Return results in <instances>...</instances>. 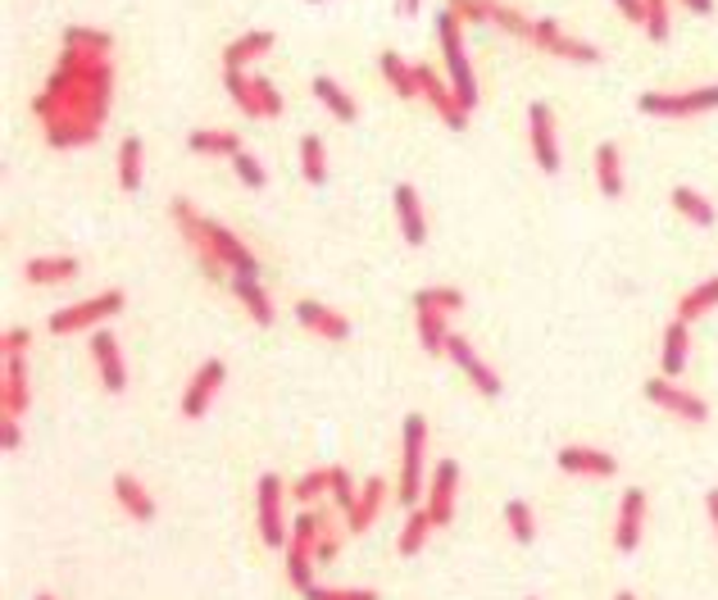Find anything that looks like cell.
I'll use <instances>...</instances> for the list:
<instances>
[{"label": "cell", "mask_w": 718, "mask_h": 600, "mask_svg": "<svg viewBox=\"0 0 718 600\" xmlns=\"http://www.w3.org/2000/svg\"><path fill=\"white\" fill-rule=\"evenodd\" d=\"M109 101H114L109 55H86V50L65 46L46 86L33 96V114L42 124L46 146L78 150V146L101 141L105 118H109Z\"/></svg>", "instance_id": "obj_1"}, {"label": "cell", "mask_w": 718, "mask_h": 600, "mask_svg": "<svg viewBox=\"0 0 718 600\" xmlns=\"http://www.w3.org/2000/svg\"><path fill=\"white\" fill-rule=\"evenodd\" d=\"M169 215H173L177 232H183L187 242H192V251L219 255V259L228 264V274H251V278H259V259H255V251H251L232 228H223L219 219H205L187 196H173V200H169Z\"/></svg>", "instance_id": "obj_2"}, {"label": "cell", "mask_w": 718, "mask_h": 600, "mask_svg": "<svg viewBox=\"0 0 718 600\" xmlns=\"http://www.w3.org/2000/svg\"><path fill=\"white\" fill-rule=\"evenodd\" d=\"M464 19L455 10H441L437 14V42H441V55H445V73H451V86H455V101L473 114L477 109V78H473V65H468V50H464Z\"/></svg>", "instance_id": "obj_3"}, {"label": "cell", "mask_w": 718, "mask_h": 600, "mask_svg": "<svg viewBox=\"0 0 718 600\" xmlns=\"http://www.w3.org/2000/svg\"><path fill=\"white\" fill-rule=\"evenodd\" d=\"M124 291L118 287H105V291H96V296H86V300H73V305H65V310H55L50 314V333L55 337H73V333H96V327L105 323V319H114L118 310H124Z\"/></svg>", "instance_id": "obj_4"}, {"label": "cell", "mask_w": 718, "mask_h": 600, "mask_svg": "<svg viewBox=\"0 0 718 600\" xmlns=\"http://www.w3.org/2000/svg\"><path fill=\"white\" fill-rule=\"evenodd\" d=\"M424 460H428V418L424 414H405V428H401V505H418L424 496Z\"/></svg>", "instance_id": "obj_5"}, {"label": "cell", "mask_w": 718, "mask_h": 600, "mask_svg": "<svg viewBox=\"0 0 718 600\" xmlns=\"http://www.w3.org/2000/svg\"><path fill=\"white\" fill-rule=\"evenodd\" d=\"M287 487H282V477L278 473H259V483H255V523H259V542L268 551H287L291 542V528H287Z\"/></svg>", "instance_id": "obj_6"}, {"label": "cell", "mask_w": 718, "mask_h": 600, "mask_svg": "<svg viewBox=\"0 0 718 600\" xmlns=\"http://www.w3.org/2000/svg\"><path fill=\"white\" fill-rule=\"evenodd\" d=\"M637 109L650 118H700V114L718 109V82L686 86V92H641Z\"/></svg>", "instance_id": "obj_7"}, {"label": "cell", "mask_w": 718, "mask_h": 600, "mask_svg": "<svg viewBox=\"0 0 718 600\" xmlns=\"http://www.w3.org/2000/svg\"><path fill=\"white\" fill-rule=\"evenodd\" d=\"M528 42H532L536 50L555 55V59H568V65H601V46H591V42H582V37H568L555 19H532Z\"/></svg>", "instance_id": "obj_8"}, {"label": "cell", "mask_w": 718, "mask_h": 600, "mask_svg": "<svg viewBox=\"0 0 718 600\" xmlns=\"http://www.w3.org/2000/svg\"><path fill=\"white\" fill-rule=\"evenodd\" d=\"M641 396L650 401V405H660L664 414H673V418H682V424H709V405L696 396V392H686V386H678V378H650L646 386H641Z\"/></svg>", "instance_id": "obj_9"}, {"label": "cell", "mask_w": 718, "mask_h": 600, "mask_svg": "<svg viewBox=\"0 0 718 600\" xmlns=\"http://www.w3.org/2000/svg\"><path fill=\"white\" fill-rule=\"evenodd\" d=\"M414 78H418V96H424V101L441 114V124L451 128V132H464V128H468V109L455 101L451 78H441L432 65H414Z\"/></svg>", "instance_id": "obj_10"}, {"label": "cell", "mask_w": 718, "mask_h": 600, "mask_svg": "<svg viewBox=\"0 0 718 600\" xmlns=\"http://www.w3.org/2000/svg\"><path fill=\"white\" fill-rule=\"evenodd\" d=\"M528 146H532V160L542 173H559V128H555V114L546 101H532L528 105Z\"/></svg>", "instance_id": "obj_11"}, {"label": "cell", "mask_w": 718, "mask_h": 600, "mask_svg": "<svg viewBox=\"0 0 718 600\" xmlns=\"http://www.w3.org/2000/svg\"><path fill=\"white\" fill-rule=\"evenodd\" d=\"M445 359H451V365L477 386V396H500L505 392V382H500V373L487 365V359L483 355H477L473 350V342L468 337H460V333H451V337H445Z\"/></svg>", "instance_id": "obj_12"}, {"label": "cell", "mask_w": 718, "mask_h": 600, "mask_svg": "<svg viewBox=\"0 0 718 600\" xmlns=\"http://www.w3.org/2000/svg\"><path fill=\"white\" fill-rule=\"evenodd\" d=\"M424 505H428V515H432L437 528L455 523V509H460V464H455V460H437V464H432Z\"/></svg>", "instance_id": "obj_13"}, {"label": "cell", "mask_w": 718, "mask_h": 600, "mask_svg": "<svg viewBox=\"0 0 718 600\" xmlns=\"http://www.w3.org/2000/svg\"><path fill=\"white\" fill-rule=\"evenodd\" d=\"M223 382H228V365L215 355V359H205V365L192 373V382H187V392H183V418H205V409L215 405V396L223 392Z\"/></svg>", "instance_id": "obj_14"}, {"label": "cell", "mask_w": 718, "mask_h": 600, "mask_svg": "<svg viewBox=\"0 0 718 600\" xmlns=\"http://www.w3.org/2000/svg\"><path fill=\"white\" fill-rule=\"evenodd\" d=\"M92 365L101 373V386L109 396L128 392V359H124V346H118L114 333H105V327H96L92 333Z\"/></svg>", "instance_id": "obj_15"}, {"label": "cell", "mask_w": 718, "mask_h": 600, "mask_svg": "<svg viewBox=\"0 0 718 600\" xmlns=\"http://www.w3.org/2000/svg\"><path fill=\"white\" fill-rule=\"evenodd\" d=\"M445 10H455L460 19L496 23V27H505V33H514V37H528L532 33V19L519 14L514 5H505V0H445Z\"/></svg>", "instance_id": "obj_16"}, {"label": "cell", "mask_w": 718, "mask_h": 600, "mask_svg": "<svg viewBox=\"0 0 718 600\" xmlns=\"http://www.w3.org/2000/svg\"><path fill=\"white\" fill-rule=\"evenodd\" d=\"M641 532H646V492L627 487L618 500V519H614V546L623 555H633L641 546Z\"/></svg>", "instance_id": "obj_17"}, {"label": "cell", "mask_w": 718, "mask_h": 600, "mask_svg": "<svg viewBox=\"0 0 718 600\" xmlns=\"http://www.w3.org/2000/svg\"><path fill=\"white\" fill-rule=\"evenodd\" d=\"M27 405H33L27 365H23V355H5V365H0V409H5V418H23Z\"/></svg>", "instance_id": "obj_18"}, {"label": "cell", "mask_w": 718, "mask_h": 600, "mask_svg": "<svg viewBox=\"0 0 718 600\" xmlns=\"http://www.w3.org/2000/svg\"><path fill=\"white\" fill-rule=\"evenodd\" d=\"M296 323L310 327V333L323 337V342H346L350 337V319L333 305H323V300H296Z\"/></svg>", "instance_id": "obj_19"}, {"label": "cell", "mask_w": 718, "mask_h": 600, "mask_svg": "<svg viewBox=\"0 0 718 600\" xmlns=\"http://www.w3.org/2000/svg\"><path fill=\"white\" fill-rule=\"evenodd\" d=\"M555 464L574 477H614L618 473V460L601 446H559Z\"/></svg>", "instance_id": "obj_20"}, {"label": "cell", "mask_w": 718, "mask_h": 600, "mask_svg": "<svg viewBox=\"0 0 718 600\" xmlns=\"http://www.w3.org/2000/svg\"><path fill=\"white\" fill-rule=\"evenodd\" d=\"M82 274V264L73 255H37L23 264V282L27 287H59V282H73Z\"/></svg>", "instance_id": "obj_21"}, {"label": "cell", "mask_w": 718, "mask_h": 600, "mask_svg": "<svg viewBox=\"0 0 718 600\" xmlns=\"http://www.w3.org/2000/svg\"><path fill=\"white\" fill-rule=\"evenodd\" d=\"M228 287H232V296L242 300V310H246L259 327H274L278 310H274V296L264 291V282H259V278H251V274H232V278H228Z\"/></svg>", "instance_id": "obj_22"}, {"label": "cell", "mask_w": 718, "mask_h": 600, "mask_svg": "<svg viewBox=\"0 0 718 600\" xmlns=\"http://www.w3.org/2000/svg\"><path fill=\"white\" fill-rule=\"evenodd\" d=\"M396 219H401V236L409 246H424L428 242V219H424V200H418L414 183L396 187Z\"/></svg>", "instance_id": "obj_23"}, {"label": "cell", "mask_w": 718, "mask_h": 600, "mask_svg": "<svg viewBox=\"0 0 718 600\" xmlns=\"http://www.w3.org/2000/svg\"><path fill=\"white\" fill-rule=\"evenodd\" d=\"M114 500H118V509H124L128 519H137V523H151V519H155V496L146 492V483H137L132 473H114Z\"/></svg>", "instance_id": "obj_24"}, {"label": "cell", "mask_w": 718, "mask_h": 600, "mask_svg": "<svg viewBox=\"0 0 718 600\" xmlns=\"http://www.w3.org/2000/svg\"><path fill=\"white\" fill-rule=\"evenodd\" d=\"M382 500H386V483H382V477H364V487H359V500H355V509L346 515V528H350L355 536L369 532L373 519L382 515Z\"/></svg>", "instance_id": "obj_25"}, {"label": "cell", "mask_w": 718, "mask_h": 600, "mask_svg": "<svg viewBox=\"0 0 718 600\" xmlns=\"http://www.w3.org/2000/svg\"><path fill=\"white\" fill-rule=\"evenodd\" d=\"M686 327L692 323H682V319H673L664 327V342H660V373L664 378H678L686 369V355H692V333H686Z\"/></svg>", "instance_id": "obj_26"}, {"label": "cell", "mask_w": 718, "mask_h": 600, "mask_svg": "<svg viewBox=\"0 0 718 600\" xmlns=\"http://www.w3.org/2000/svg\"><path fill=\"white\" fill-rule=\"evenodd\" d=\"M595 187H601L605 192V200H618L623 196V183H627V177H623V155H618V146L614 141H601V146H595Z\"/></svg>", "instance_id": "obj_27"}, {"label": "cell", "mask_w": 718, "mask_h": 600, "mask_svg": "<svg viewBox=\"0 0 718 600\" xmlns=\"http://www.w3.org/2000/svg\"><path fill=\"white\" fill-rule=\"evenodd\" d=\"M310 92H314V101H319V105H327V114L341 118V124H355V118H359V105L350 101V92H346V86H341L337 78L319 73V78L310 82Z\"/></svg>", "instance_id": "obj_28"}, {"label": "cell", "mask_w": 718, "mask_h": 600, "mask_svg": "<svg viewBox=\"0 0 718 600\" xmlns=\"http://www.w3.org/2000/svg\"><path fill=\"white\" fill-rule=\"evenodd\" d=\"M437 532V523H432V515H428V505H414L409 515H405V523H401V536H396V551L409 559V555H424V546H428V536Z\"/></svg>", "instance_id": "obj_29"}, {"label": "cell", "mask_w": 718, "mask_h": 600, "mask_svg": "<svg viewBox=\"0 0 718 600\" xmlns=\"http://www.w3.org/2000/svg\"><path fill=\"white\" fill-rule=\"evenodd\" d=\"M274 33H264V27H255V33H242L232 46H223V69H246L251 59H259V55H268L274 50Z\"/></svg>", "instance_id": "obj_30"}, {"label": "cell", "mask_w": 718, "mask_h": 600, "mask_svg": "<svg viewBox=\"0 0 718 600\" xmlns=\"http://www.w3.org/2000/svg\"><path fill=\"white\" fill-rule=\"evenodd\" d=\"M141 160H146V146H141V137H124L118 141V192H128V196H137L141 192Z\"/></svg>", "instance_id": "obj_31"}, {"label": "cell", "mask_w": 718, "mask_h": 600, "mask_svg": "<svg viewBox=\"0 0 718 600\" xmlns=\"http://www.w3.org/2000/svg\"><path fill=\"white\" fill-rule=\"evenodd\" d=\"M414 327H418V346L428 355H445V337H451V314L441 310H414Z\"/></svg>", "instance_id": "obj_32"}, {"label": "cell", "mask_w": 718, "mask_h": 600, "mask_svg": "<svg viewBox=\"0 0 718 600\" xmlns=\"http://www.w3.org/2000/svg\"><path fill=\"white\" fill-rule=\"evenodd\" d=\"M709 310H718V274L705 278V282H696L692 291H682V296H678V314H673V319L696 323V319H705Z\"/></svg>", "instance_id": "obj_33"}, {"label": "cell", "mask_w": 718, "mask_h": 600, "mask_svg": "<svg viewBox=\"0 0 718 600\" xmlns=\"http://www.w3.org/2000/svg\"><path fill=\"white\" fill-rule=\"evenodd\" d=\"M187 150L192 155H236L242 150V137H236L232 128H196V132H187Z\"/></svg>", "instance_id": "obj_34"}, {"label": "cell", "mask_w": 718, "mask_h": 600, "mask_svg": "<svg viewBox=\"0 0 718 600\" xmlns=\"http://www.w3.org/2000/svg\"><path fill=\"white\" fill-rule=\"evenodd\" d=\"M669 200H673V209L686 219V223H696V228H714V200L705 196V192H696V187H673L669 192Z\"/></svg>", "instance_id": "obj_35"}, {"label": "cell", "mask_w": 718, "mask_h": 600, "mask_svg": "<svg viewBox=\"0 0 718 600\" xmlns=\"http://www.w3.org/2000/svg\"><path fill=\"white\" fill-rule=\"evenodd\" d=\"M378 69H382V78H386V82H392V92H396L401 101H414V96H418V78H414V65H409L405 55H396V50H382Z\"/></svg>", "instance_id": "obj_36"}, {"label": "cell", "mask_w": 718, "mask_h": 600, "mask_svg": "<svg viewBox=\"0 0 718 600\" xmlns=\"http://www.w3.org/2000/svg\"><path fill=\"white\" fill-rule=\"evenodd\" d=\"M314 546H305V542H296V536H291V542H287V582L296 587V591H310L314 587Z\"/></svg>", "instance_id": "obj_37"}, {"label": "cell", "mask_w": 718, "mask_h": 600, "mask_svg": "<svg viewBox=\"0 0 718 600\" xmlns=\"http://www.w3.org/2000/svg\"><path fill=\"white\" fill-rule=\"evenodd\" d=\"M301 177L310 187H323L327 183V150H323V137L319 132H305L301 137Z\"/></svg>", "instance_id": "obj_38"}, {"label": "cell", "mask_w": 718, "mask_h": 600, "mask_svg": "<svg viewBox=\"0 0 718 600\" xmlns=\"http://www.w3.org/2000/svg\"><path fill=\"white\" fill-rule=\"evenodd\" d=\"M223 86H228V96H232L236 105H242L246 118H264L259 96H255V78H251L246 69H223Z\"/></svg>", "instance_id": "obj_39"}, {"label": "cell", "mask_w": 718, "mask_h": 600, "mask_svg": "<svg viewBox=\"0 0 718 600\" xmlns=\"http://www.w3.org/2000/svg\"><path fill=\"white\" fill-rule=\"evenodd\" d=\"M65 46L86 50V55H109L114 33H105V27H92V23H69L65 27Z\"/></svg>", "instance_id": "obj_40"}, {"label": "cell", "mask_w": 718, "mask_h": 600, "mask_svg": "<svg viewBox=\"0 0 718 600\" xmlns=\"http://www.w3.org/2000/svg\"><path fill=\"white\" fill-rule=\"evenodd\" d=\"M441 310V314H460L468 300H464V291L460 287H418L414 291V310Z\"/></svg>", "instance_id": "obj_41"}, {"label": "cell", "mask_w": 718, "mask_h": 600, "mask_svg": "<svg viewBox=\"0 0 718 600\" xmlns=\"http://www.w3.org/2000/svg\"><path fill=\"white\" fill-rule=\"evenodd\" d=\"M505 528L519 546H532L536 542V519H532V505L528 500H505Z\"/></svg>", "instance_id": "obj_42"}, {"label": "cell", "mask_w": 718, "mask_h": 600, "mask_svg": "<svg viewBox=\"0 0 718 600\" xmlns=\"http://www.w3.org/2000/svg\"><path fill=\"white\" fill-rule=\"evenodd\" d=\"M327 492H333V477H327V464H323V469H310L305 477H296V483H291V496L301 500V505H314V500H319V496H327Z\"/></svg>", "instance_id": "obj_43"}, {"label": "cell", "mask_w": 718, "mask_h": 600, "mask_svg": "<svg viewBox=\"0 0 718 600\" xmlns=\"http://www.w3.org/2000/svg\"><path fill=\"white\" fill-rule=\"evenodd\" d=\"M232 169H236V177H242V187H251V192H264V187H268V169L251 155V150H236V155H232Z\"/></svg>", "instance_id": "obj_44"}, {"label": "cell", "mask_w": 718, "mask_h": 600, "mask_svg": "<svg viewBox=\"0 0 718 600\" xmlns=\"http://www.w3.org/2000/svg\"><path fill=\"white\" fill-rule=\"evenodd\" d=\"M327 477H333V492H327V496H333L337 500V509H341V519L350 515V509H355V500H359V487L350 483V473L341 469V464H327Z\"/></svg>", "instance_id": "obj_45"}, {"label": "cell", "mask_w": 718, "mask_h": 600, "mask_svg": "<svg viewBox=\"0 0 718 600\" xmlns=\"http://www.w3.org/2000/svg\"><path fill=\"white\" fill-rule=\"evenodd\" d=\"M641 33H646L650 42H669V33H673L669 0H646V27H641Z\"/></svg>", "instance_id": "obj_46"}, {"label": "cell", "mask_w": 718, "mask_h": 600, "mask_svg": "<svg viewBox=\"0 0 718 600\" xmlns=\"http://www.w3.org/2000/svg\"><path fill=\"white\" fill-rule=\"evenodd\" d=\"M305 600H378V591L373 587H310L305 591Z\"/></svg>", "instance_id": "obj_47"}, {"label": "cell", "mask_w": 718, "mask_h": 600, "mask_svg": "<svg viewBox=\"0 0 718 600\" xmlns=\"http://www.w3.org/2000/svg\"><path fill=\"white\" fill-rule=\"evenodd\" d=\"M255 96H259V109H264V118H278L282 114V92L274 86V78H255Z\"/></svg>", "instance_id": "obj_48"}, {"label": "cell", "mask_w": 718, "mask_h": 600, "mask_svg": "<svg viewBox=\"0 0 718 600\" xmlns=\"http://www.w3.org/2000/svg\"><path fill=\"white\" fill-rule=\"evenodd\" d=\"M337 555H341V532H337L333 523H327L323 536H319V546H314V559H319V564H333Z\"/></svg>", "instance_id": "obj_49"}, {"label": "cell", "mask_w": 718, "mask_h": 600, "mask_svg": "<svg viewBox=\"0 0 718 600\" xmlns=\"http://www.w3.org/2000/svg\"><path fill=\"white\" fill-rule=\"evenodd\" d=\"M27 346H33V333H27V327H10V333L0 337V350L5 355H27Z\"/></svg>", "instance_id": "obj_50"}, {"label": "cell", "mask_w": 718, "mask_h": 600, "mask_svg": "<svg viewBox=\"0 0 718 600\" xmlns=\"http://www.w3.org/2000/svg\"><path fill=\"white\" fill-rule=\"evenodd\" d=\"M0 446L23 450V418H5V424H0Z\"/></svg>", "instance_id": "obj_51"}, {"label": "cell", "mask_w": 718, "mask_h": 600, "mask_svg": "<svg viewBox=\"0 0 718 600\" xmlns=\"http://www.w3.org/2000/svg\"><path fill=\"white\" fill-rule=\"evenodd\" d=\"M614 5H618V14H623L627 23L646 27V0H614Z\"/></svg>", "instance_id": "obj_52"}, {"label": "cell", "mask_w": 718, "mask_h": 600, "mask_svg": "<svg viewBox=\"0 0 718 600\" xmlns=\"http://www.w3.org/2000/svg\"><path fill=\"white\" fill-rule=\"evenodd\" d=\"M705 509H709V523H714V542H718V487L705 496Z\"/></svg>", "instance_id": "obj_53"}, {"label": "cell", "mask_w": 718, "mask_h": 600, "mask_svg": "<svg viewBox=\"0 0 718 600\" xmlns=\"http://www.w3.org/2000/svg\"><path fill=\"white\" fill-rule=\"evenodd\" d=\"M678 5H686L692 14H714V0H678Z\"/></svg>", "instance_id": "obj_54"}, {"label": "cell", "mask_w": 718, "mask_h": 600, "mask_svg": "<svg viewBox=\"0 0 718 600\" xmlns=\"http://www.w3.org/2000/svg\"><path fill=\"white\" fill-rule=\"evenodd\" d=\"M401 14L414 19V14H418V0H401Z\"/></svg>", "instance_id": "obj_55"}, {"label": "cell", "mask_w": 718, "mask_h": 600, "mask_svg": "<svg viewBox=\"0 0 718 600\" xmlns=\"http://www.w3.org/2000/svg\"><path fill=\"white\" fill-rule=\"evenodd\" d=\"M614 600H637V596H633V591H618V596H614Z\"/></svg>", "instance_id": "obj_56"}, {"label": "cell", "mask_w": 718, "mask_h": 600, "mask_svg": "<svg viewBox=\"0 0 718 600\" xmlns=\"http://www.w3.org/2000/svg\"><path fill=\"white\" fill-rule=\"evenodd\" d=\"M33 600H55V596H50V591H37V596H33Z\"/></svg>", "instance_id": "obj_57"}, {"label": "cell", "mask_w": 718, "mask_h": 600, "mask_svg": "<svg viewBox=\"0 0 718 600\" xmlns=\"http://www.w3.org/2000/svg\"><path fill=\"white\" fill-rule=\"evenodd\" d=\"M528 600H536V596H528Z\"/></svg>", "instance_id": "obj_58"}]
</instances>
